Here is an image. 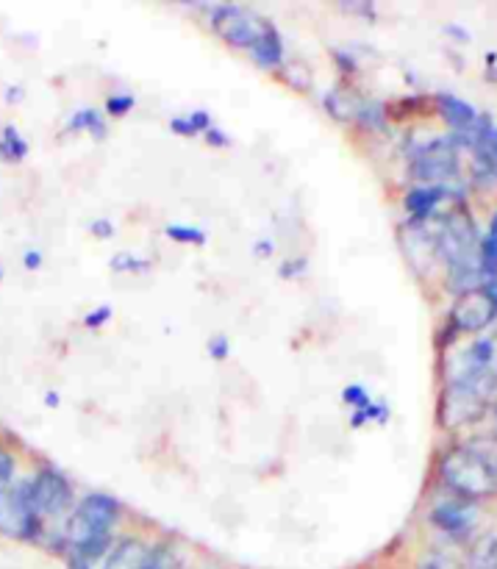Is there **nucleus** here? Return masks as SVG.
Segmentation results:
<instances>
[{
	"label": "nucleus",
	"mask_w": 497,
	"mask_h": 569,
	"mask_svg": "<svg viewBox=\"0 0 497 569\" xmlns=\"http://www.w3.org/2000/svg\"><path fill=\"white\" fill-rule=\"evenodd\" d=\"M228 353H231V345H228V336L217 334L209 339V356L217 361L228 359Z\"/></svg>",
	"instance_id": "393cba45"
},
{
	"label": "nucleus",
	"mask_w": 497,
	"mask_h": 569,
	"mask_svg": "<svg viewBox=\"0 0 497 569\" xmlns=\"http://www.w3.org/2000/svg\"><path fill=\"white\" fill-rule=\"evenodd\" d=\"M431 522L442 533L453 536V539H467L475 531L478 514H475L473 503L459 500V497H450V500H442V503H436L431 508Z\"/></svg>",
	"instance_id": "9d476101"
},
{
	"label": "nucleus",
	"mask_w": 497,
	"mask_h": 569,
	"mask_svg": "<svg viewBox=\"0 0 497 569\" xmlns=\"http://www.w3.org/2000/svg\"><path fill=\"white\" fill-rule=\"evenodd\" d=\"M492 392V372L489 370H464L450 378L445 397H442V422L445 425H470L484 417L486 403Z\"/></svg>",
	"instance_id": "7ed1b4c3"
},
{
	"label": "nucleus",
	"mask_w": 497,
	"mask_h": 569,
	"mask_svg": "<svg viewBox=\"0 0 497 569\" xmlns=\"http://www.w3.org/2000/svg\"><path fill=\"white\" fill-rule=\"evenodd\" d=\"M281 273V278H295V275L306 273V261L303 259H295V261H286L284 267L278 270Z\"/></svg>",
	"instance_id": "c85d7f7f"
},
{
	"label": "nucleus",
	"mask_w": 497,
	"mask_h": 569,
	"mask_svg": "<svg viewBox=\"0 0 497 569\" xmlns=\"http://www.w3.org/2000/svg\"><path fill=\"white\" fill-rule=\"evenodd\" d=\"M170 131L178 134V137H198V131L192 128L187 117H173V120H170Z\"/></svg>",
	"instance_id": "a878e982"
},
{
	"label": "nucleus",
	"mask_w": 497,
	"mask_h": 569,
	"mask_svg": "<svg viewBox=\"0 0 497 569\" xmlns=\"http://www.w3.org/2000/svg\"><path fill=\"white\" fill-rule=\"evenodd\" d=\"M497 317V306L492 303V297L486 295L484 286H475V289H467L461 292L456 306H453V328L461 331V334H478L492 325V320Z\"/></svg>",
	"instance_id": "1a4fd4ad"
},
{
	"label": "nucleus",
	"mask_w": 497,
	"mask_h": 569,
	"mask_svg": "<svg viewBox=\"0 0 497 569\" xmlns=\"http://www.w3.org/2000/svg\"><path fill=\"white\" fill-rule=\"evenodd\" d=\"M28 495H31V506L42 520V531H45V520H59L73 514L75 508V492L70 478L56 467H39L34 478L28 481Z\"/></svg>",
	"instance_id": "39448f33"
},
{
	"label": "nucleus",
	"mask_w": 497,
	"mask_h": 569,
	"mask_svg": "<svg viewBox=\"0 0 497 569\" xmlns=\"http://www.w3.org/2000/svg\"><path fill=\"white\" fill-rule=\"evenodd\" d=\"M0 533L20 542H39L42 539V520L31 506L28 481L12 483L0 492Z\"/></svg>",
	"instance_id": "423d86ee"
},
{
	"label": "nucleus",
	"mask_w": 497,
	"mask_h": 569,
	"mask_svg": "<svg viewBox=\"0 0 497 569\" xmlns=\"http://www.w3.org/2000/svg\"><path fill=\"white\" fill-rule=\"evenodd\" d=\"M486 289V295L492 297V303L497 306V278H492V281H486V284H481Z\"/></svg>",
	"instance_id": "72a5a7b5"
},
{
	"label": "nucleus",
	"mask_w": 497,
	"mask_h": 569,
	"mask_svg": "<svg viewBox=\"0 0 497 569\" xmlns=\"http://www.w3.org/2000/svg\"><path fill=\"white\" fill-rule=\"evenodd\" d=\"M131 109H134V98L131 95H112V98H106V114H112V117H125Z\"/></svg>",
	"instance_id": "b1692460"
},
{
	"label": "nucleus",
	"mask_w": 497,
	"mask_h": 569,
	"mask_svg": "<svg viewBox=\"0 0 497 569\" xmlns=\"http://www.w3.org/2000/svg\"><path fill=\"white\" fill-rule=\"evenodd\" d=\"M209 23L217 31V37L225 39L231 48L250 50L261 39V34L270 28V20H264L245 6H212Z\"/></svg>",
	"instance_id": "0eeeda50"
},
{
	"label": "nucleus",
	"mask_w": 497,
	"mask_h": 569,
	"mask_svg": "<svg viewBox=\"0 0 497 569\" xmlns=\"http://www.w3.org/2000/svg\"><path fill=\"white\" fill-rule=\"evenodd\" d=\"M14 470H17V461H14V456L6 450V447H0V492L12 486Z\"/></svg>",
	"instance_id": "5701e85b"
},
{
	"label": "nucleus",
	"mask_w": 497,
	"mask_h": 569,
	"mask_svg": "<svg viewBox=\"0 0 497 569\" xmlns=\"http://www.w3.org/2000/svg\"><path fill=\"white\" fill-rule=\"evenodd\" d=\"M112 223H109V220H95V223H92V234L95 236H100V239H103V236H112Z\"/></svg>",
	"instance_id": "473e14b6"
},
{
	"label": "nucleus",
	"mask_w": 497,
	"mask_h": 569,
	"mask_svg": "<svg viewBox=\"0 0 497 569\" xmlns=\"http://www.w3.org/2000/svg\"><path fill=\"white\" fill-rule=\"evenodd\" d=\"M150 553H153V547L145 545L142 539H134V536L131 539H117L112 553H109V558L103 561L100 569H145Z\"/></svg>",
	"instance_id": "f8f14e48"
},
{
	"label": "nucleus",
	"mask_w": 497,
	"mask_h": 569,
	"mask_svg": "<svg viewBox=\"0 0 497 569\" xmlns=\"http://www.w3.org/2000/svg\"><path fill=\"white\" fill-rule=\"evenodd\" d=\"M436 100H439V112H442V117H445L450 128H453V139L461 142V145H470L481 114L475 112L467 100L456 98V95H439Z\"/></svg>",
	"instance_id": "9b49d317"
},
{
	"label": "nucleus",
	"mask_w": 497,
	"mask_h": 569,
	"mask_svg": "<svg viewBox=\"0 0 497 569\" xmlns=\"http://www.w3.org/2000/svg\"><path fill=\"white\" fill-rule=\"evenodd\" d=\"M206 142H209V145H217V148H225V145H228L231 139L225 137L220 128H214V125H212V128L206 131Z\"/></svg>",
	"instance_id": "c756f323"
},
{
	"label": "nucleus",
	"mask_w": 497,
	"mask_h": 569,
	"mask_svg": "<svg viewBox=\"0 0 497 569\" xmlns=\"http://www.w3.org/2000/svg\"><path fill=\"white\" fill-rule=\"evenodd\" d=\"M150 267L148 259H139L134 253H117L112 259L114 273H145Z\"/></svg>",
	"instance_id": "aec40b11"
},
{
	"label": "nucleus",
	"mask_w": 497,
	"mask_h": 569,
	"mask_svg": "<svg viewBox=\"0 0 497 569\" xmlns=\"http://www.w3.org/2000/svg\"><path fill=\"white\" fill-rule=\"evenodd\" d=\"M425 569H461L459 564H453L450 558H445V556H434L428 564H425Z\"/></svg>",
	"instance_id": "2f4dec72"
},
{
	"label": "nucleus",
	"mask_w": 497,
	"mask_h": 569,
	"mask_svg": "<svg viewBox=\"0 0 497 569\" xmlns=\"http://www.w3.org/2000/svg\"><path fill=\"white\" fill-rule=\"evenodd\" d=\"M342 400H345L348 406H353L356 411L367 409V406L373 403V397L367 395V389H364V386H359V384L345 386V392H342Z\"/></svg>",
	"instance_id": "4be33fe9"
},
{
	"label": "nucleus",
	"mask_w": 497,
	"mask_h": 569,
	"mask_svg": "<svg viewBox=\"0 0 497 569\" xmlns=\"http://www.w3.org/2000/svg\"><path fill=\"white\" fill-rule=\"evenodd\" d=\"M478 259H481V278L492 281L497 278V214L489 223V231L478 245Z\"/></svg>",
	"instance_id": "2eb2a0df"
},
{
	"label": "nucleus",
	"mask_w": 497,
	"mask_h": 569,
	"mask_svg": "<svg viewBox=\"0 0 497 569\" xmlns=\"http://www.w3.org/2000/svg\"><path fill=\"white\" fill-rule=\"evenodd\" d=\"M411 175L423 186H442L459 175V159H456V139H431L423 148L414 150L411 156Z\"/></svg>",
	"instance_id": "6e6552de"
},
{
	"label": "nucleus",
	"mask_w": 497,
	"mask_h": 569,
	"mask_svg": "<svg viewBox=\"0 0 497 569\" xmlns=\"http://www.w3.org/2000/svg\"><path fill=\"white\" fill-rule=\"evenodd\" d=\"M470 569H497V536L486 533L470 550Z\"/></svg>",
	"instance_id": "f3484780"
},
{
	"label": "nucleus",
	"mask_w": 497,
	"mask_h": 569,
	"mask_svg": "<svg viewBox=\"0 0 497 569\" xmlns=\"http://www.w3.org/2000/svg\"><path fill=\"white\" fill-rule=\"evenodd\" d=\"M478 245H481V239L475 234L473 217L467 214L464 206H453L442 214V223L434 236V248L448 264L450 281L459 295L478 286V278H481Z\"/></svg>",
	"instance_id": "f257e3e1"
},
{
	"label": "nucleus",
	"mask_w": 497,
	"mask_h": 569,
	"mask_svg": "<svg viewBox=\"0 0 497 569\" xmlns=\"http://www.w3.org/2000/svg\"><path fill=\"white\" fill-rule=\"evenodd\" d=\"M70 131H89L95 139L106 137V123H103V114L98 109H78L67 123Z\"/></svg>",
	"instance_id": "a211bd4d"
},
{
	"label": "nucleus",
	"mask_w": 497,
	"mask_h": 569,
	"mask_svg": "<svg viewBox=\"0 0 497 569\" xmlns=\"http://www.w3.org/2000/svg\"><path fill=\"white\" fill-rule=\"evenodd\" d=\"M439 478L459 500L497 495V461L473 445H456L439 461Z\"/></svg>",
	"instance_id": "f03ea898"
},
{
	"label": "nucleus",
	"mask_w": 497,
	"mask_h": 569,
	"mask_svg": "<svg viewBox=\"0 0 497 569\" xmlns=\"http://www.w3.org/2000/svg\"><path fill=\"white\" fill-rule=\"evenodd\" d=\"M109 317H112V309H109V306H100V309H95L92 314L84 317V325H87V328H100L103 322H109Z\"/></svg>",
	"instance_id": "bb28decb"
},
{
	"label": "nucleus",
	"mask_w": 497,
	"mask_h": 569,
	"mask_svg": "<svg viewBox=\"0 0 497 569\" xmlns=\"http://www.w3.org/2000/svg\"><path fill=\"white\" fill-rule=\"evenodd\" d=\"M117 520H120V503H117L112 495L89 492V495L73 508V514H70V520H67L64 550L87 545V542H98V539H106V536H114L112 531Z\"/></svg>",
	"instance_id": "20e7f679"
},
{
	"label": "nucleus",
	"mask_w": 497,
	"mask_h": 569,
	"mask_svg": "<svg viewBox=\"0 0 497 569\" xmlns=\"http://www.w3.org/2000/svg\"><path fill=\"white\" fill-rule=\"evenodd\" d=\"M389 417V409H386L384 403H370L367 409L361 411H353V428H361V425H367V422H386Z\"/></svg>",
	"instance_id": "412c9836"
},
{
	"label": "nucleus",
	"mask_w": 497,
	"mask_h": 569,
	"mask_svg": "<svg viewBox=\"0 0 497 569\" xmlns=\"http://www.w3.org/2000/svg\"><path fill=\"white\" fill-rule=\"evenodd\" d=\"M270 253H273V245H270V242H259V245H256V256H270Z\"/></svg>",
	"instance_id": "f704fd0d"
},
{
	"label": "nucleus",
	"mask_w": 497,
	"mask_h": 569,
	"mask_svg": "<svg viewBox=\"0 0 497 569\" xmlns=\"http://www.w3.org/2000/svg\"><path fill=\"white\" fill-rule=\"evenodd\" d=\"M167 236L181 245H206V234L200 228H189V225H167Z\"/></svg>",
	"instance_id": "6ab92c4d"
},
{
	"label": "nucleus",
	"mask_w": 497,
	"mask_h": 569,
	"mask_svg": "<svg viewBox=\"0 0 497 569\" xmlns=\"http://www.w3.org/2000/svg\"><path fill=\"white\" fill-rule=\"evenodd\" d=\"M28 156V142L20 137V131L14 125H6L0 134V161L6 164H17Z\"/></svg>",
	"instance_id": "dca6fc26"
},
{
	"label": "nucleus",
	"mask_w": 497,
	"mask_h": 569,
	"mask_svg": "<svg viewBox=\"0 0 497 569\" xmlns=\"http://www.w3.org/2000/svg\"><path fill=\"white\" fill-rule=\"evenodd\" d=\"M445 198H448L445 186H414L409 195H406V209L414 217V223H423V220H428L442 206Z\"/></svg>",
	"instance_id": "ddd939ff"
},
{
	"label": "nucleus",
	"mask_w": 497,
	"mask_h": 569,
	"mask_svg": "<svg viewBox=\"0 0 497 569\" xmlns=\"http://www.w3.org/2000/svg\"><path fill=\"white\" fill-rule=\"evenodd\" d=\"M170 569H175V567H170Z\"/></svg>",
	"instance_id": "c9c22d12"
},
{
	"label": "nucleus",
	"mask_w": 497,
	"mask_h": 569,
	"mask_svg": "<svg viewBox=\"0 0 497 569\" xmlns=\"http://www.w3.org/2000/svg\"><path fill=\"white\" fill-rule=\"evenodd\" d=\"M187 120L192 123V128L198 131V137L212 128V117H209V112H192V114H187Z\"/></svg>",
	"instance_id": "cd10ccee"
},
{
	"label": "nucleus",
	"mask_w": 497,
	"mask_h": 569,
	"mask_svg": "<svg viewBox=\"0 0 497 569\" xmlns=\"http://www.w3.org/2000/svg\"><path fill=\"white\" fill-rule=\"evenodd\" d=\"M23 264H25V270H31V273H34V270L42 267V253H39V250H28V253L23 256Z\"/></svg>",
	"instance_id": "7c9ffc66"
},
{
	"label": "nucleus",
	"mask_w": 497,
	"mask_h": 569,
	"mask_svg": "<svg viewBox=\"0 0 497 569\" xmlns=\"http://www.w3.org/2000/svg\"><path fill=\"white\" fill-rule=\"evenodd\" d=\"M250 59L259 64V67H267V70H275V67H281L284 64V39L281 34L275 31V25H270L261 39L248 50Z\"/></svg>",
	"instance_id": "4468645a"
}]
</instances>
